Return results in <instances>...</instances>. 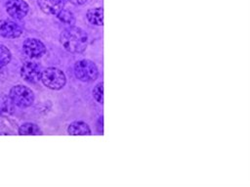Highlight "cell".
<instances>
[{
    "label": "cell",
    "instance_id": "obj_1",
    "mask_svg": "<svg viewBox=\"0 0 250 187\" xmlns=\"http://www.w3.org/2000/svg\"><path fill=\"white\" fill-rule=\"evenodd\" d=\"M62 47L70 53H82L88 46L87 33L77 26H68L60 36Z\"/></svg>",
    "mask_w": 250,
    "mask_h": 187
},
{
    "label": "cell",
    "instance_id": "obj_4",
    "mask_svg": "<svg viewBox=\"0 0 250 187\" xmlns=\"http://www.w3.org/2000/svg\"><path fill=\"white\" fill-rule=\"evenodd\" d=\"M74 73L79 80L84 82H92L97 79L99 70L94 62L88 59H83L75 63Z\"/></svg>",
    "mask_w": 250,
    "mask_h": 187
},
{
    "label": "cell",
    "instance_id": "obj_14",
    "mask_svg": "<svg viewBox=\"0 0 250 187\" xmlns=\"http://www.w3.org/2000/svg\"><path fill=\"white\" fill-rule=\"evenodd\" d=\"M14 112V104L10 97L0 98V113L1 114H12Z\"/></svg>",
    "mask_w": 250,
    "mask_h": 187
},
{
    "label": "cell",
    "instance_id": "obj_11",
    "mask_svg": "<svg viewBox=\"0 0 250 187\" xmlns=\"http://www.w3.org/2000/svg\"><path fill=\"white\" fill-rule=\"evenodd\" d=\"M87 20L90 23L95 25H103L104 23V10L101 7L89 9L86 14Z\"/></svg>",
    "mask_w": 250,
    "mask_h": 187
},
{
    "label": "cell",
    "instance_id": "obj_6",
    "mask_svg": "<svg viewBox=\"0 0 250 187\" xmlns=\"http://www.w3.org/2000/svg\"><path fill=\"white\" fill-rule=\"evenodd\" d=\"M7 13L16 20L23 19L28 13V4L23 0H7L6 4Z\"/></svg>",
    "mask_w": 250,
    "mask_h": 187
},
{
    "label": "cell",
    "instance_id": "obj_13",
    "mask_svg": "<svg viewBox=\"0 0 250 187\" xmlns=\"http://www.w3.org/2000/svg\"><path fill=\"white\" fill-rule=\"evenodd\" d=\"M58 19L64 24H67L69 26L73 25L75 23V17L74 15L65 9H62L58 14H57Z\"/></svg>",
    "mask_w": 250,
    "mask_h": 187
},
{
    "label": "cell",
    "instance_id": "obj_15",
    "mask_svg": "<svg viewBox=\"0 0 250 187\" xmlns=\"http://www.w3.org/2000/svg\"><path fill=\"white\" fill-rule=\"evenodd\" d=\"M11 59H12V54L10 50L5 45L0 44V68L9 64Z\"/></svg>",
    "mask_w": 250,
    "mask_h": 187
},
{
    "label": "cell",
    "instance_id": "obj_9",
    "mask_svg": "<svg viewBox=\"0 0 250 187\" xmlns=\"http://www.w3.org/2000/svg\"><path fill=\"white\" fill-rule=\"evenodd\" d=\"M40 9L48 15H57L63 9L62 0H37Z\"/></svg>",
    "mask_w": 250,
    "mask_h": 187
},
{
    "label": "cell",
    "instance_id": "obj_5",
    "mask_svg": "<svg viewBox=\"0 0 250 187\" xmlns=\"http://www.w3.org/2000/svg\"><path fill=\"white\" fill-rule=\"evenodd\" d=\"M22 49L24 54L31 59L41 58L46 52L44 43L36 38L26 39L22 44Z\"/></svg>",
    "mask_w": 250,
    "mask_h": 187
},
{
    "label": "cell",
    "instance_id": "obj_16",
    "mask_svg": "<svg viewBox=\"0 0 250 187\" xmlns=\"http://www.w3.org/2000/svg\"><path fill=\"white\" fill-rule=\"evenodd\" d=\"M104 83L103 82H99L93 89V97L94 99L100 103L103 104L104 102V98H103V93H104Z\"/></svg>",
    "mask_w": 250,
    "mask_h": 187
},
{
    "label": "cell",
    "instance_id": "obj_10",
    "mask_svg": "<svg viewBox=\"0 0 250 187\" xmlns=\"http://www.w3.org/2000/svg\"><path fill=\"white\" fill-rule=\"evenodd\" d=\"M67 133L69 135H90L91 129L86 122L82 120H75L68 125Z\"/></svg>",
    "mask_w": 250,
    "mask_h": 187
},
{
    "label": "cell",
    "instance_id": "obj_18",
    "mask_svg": "<svg viewBox=\"0 0 250 187\" xmlns=\"http://www.w3.org/2000/svg\"><path fill=\"white\" fill-rule=\"evenodd\" d=\"M68 1L75 4V5H82V4L87 2V0H68Z\"/></svg>",
    "mask_w": 250,
    "mask_h": 187
},
{
    "label": "cell",
    "instance_id": "obj_3",
    "mask_svg": "<svg viewBox=\"0 0 250 187\" xmlns=\"http://www.w3.org/2000/svg\"><path fill=\"white\" fill-rule=\"evenodd\" d=\"M9 97L13 104L19 108H27L34 101L33 91L24 85H15L11 88Z\"/></svg>",
    "mask_w": 250,
    "mask_h": 187
},
{
    "label": "cell",
    "instance_id": "obj_12",
    "mask_svg": "<svg viewBox=\"0 0 250 187\" xmlns=\"http://www.w3.org/2000/svg\"><path fill=\"white\" fill-rule=\"evenodd\" d=\"M20 135H40L42 134L39 126L32 122H25L21 124L19 128Z\"/></svg>",
    "mask_w": 250,
    "mask_h": 187
},
{
    "label": "cell",
    "instance_id": "obj_2",
    "mask_svg": "<svg viewBox=\"0 0 250 187\" xmlns=\"http://www.w3.org/2000/svg\"><path fill=\"white\" fill-rule=\"evenodd\" d=\"M40 80L46 87L52 90H60L66 83V77L63 71L54 67L42 70Z\"/></svg>",
    "mask_w": 250,
    "mask_h": 187
},
{
    "label": "cell",
    "instance_id": "obj_17",
    "mask_svg": "<svg viewBox=\"0 0 250 187\" xmlns=\"http://www.w3.org/2000/svg\"><path fill=\"white\" fill-rule=\"evenodd\" d=\"M97 129H98V132L100 134H103V117H101L98 120V125H97Z\"/></svg>",
    "mask_w": 250,
    "mask_h": 187
},
{
    "label": "cell",
    "instance_id": "obj_8",
    "mask_svg": "<svg viewBox=\"0 0 250 187\" xmlns=\"http://www.w3.org/2000/svg\"><path fill=\"white\" fill-rule=\"evenodd\" d=\"M22 33V28L10 20H0V36L5 38H17Z\"/></svg>",
    "mask_w": 250,
    "mask_h": 187
},
{
    "label": "cell",
    "instance_id": "obj_7",
    "mask_svg": "<svg viewBox=\"0 0 250 187\" xmlns=\"http://www.w3.org/2000/svg\"><path fill=\"white\" fill-rule=\"evenodd\" d=\"M41 68L33 62H25L21 69V76L29 83H36L41 78Z\"/></svg>",
    "mask_w": 250,
    "mask_h": 187
}]
</instances>
